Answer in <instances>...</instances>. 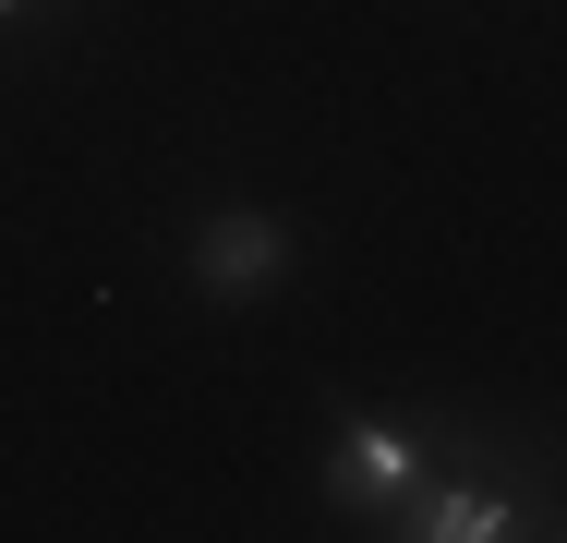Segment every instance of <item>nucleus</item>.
<instances>
[{
    "mask_svg": "<svg viewBox=\"0 0 567 543\" xmlns=\"http://www.w3.org/2000/svg\"><path fill=\"white\" fill-rule=\"evenodd\" d=\"M411 483H423V447L399 423H350L339 459H327V495H339V508H399Z\"/></svg>",
    "mask_w": 567,
    "mask_h": 543,
    "instance_id": "1",
    "label": "nucleus"
},
{
    "mask_svg": "<svg viewBox=\"0 0 567 543\" xmlns=\"http://www.w3.org/2000/svg\"><path fill=\"white\" fill-rule=\"evenodd\" d=\"M411 532H423V543H507V532H519V520H507V508H495L483 483H435Z\"/></svg>",
    "mask_w": 567,
    "mask_h": 543,
    "instance_id": "2",
    "label": "nucleus"
},
{
    "mask_svg": "<svg viewBox=\"0 0 567 543\" xmlns=\"http://www.w3.org/2000/svg\"><path fill=\"white\" fill-rule=\"evenodd\" d=\"M206 278H218V290L278 278V217H218V229H206Z\"/></svg>",
    "mask_w": 567,
    "mask_h": 543,
    "instance_id": "3",
    "label": "nucleus"
},
{
    "mask_svg": "<svg viewBox=\"0 0 567 543\" xmlns=\"http://www.w3.org/2000/svg\"><path fill=\"white\" fill-rule=\"evenodd\" d=\"M0 12H12V0H0Z\"/></svg>",
    "mask_w": 567,
    "mask_h": 543,
    "instance_id": "4",
    "label": "nucleus"
}]
</instances>
